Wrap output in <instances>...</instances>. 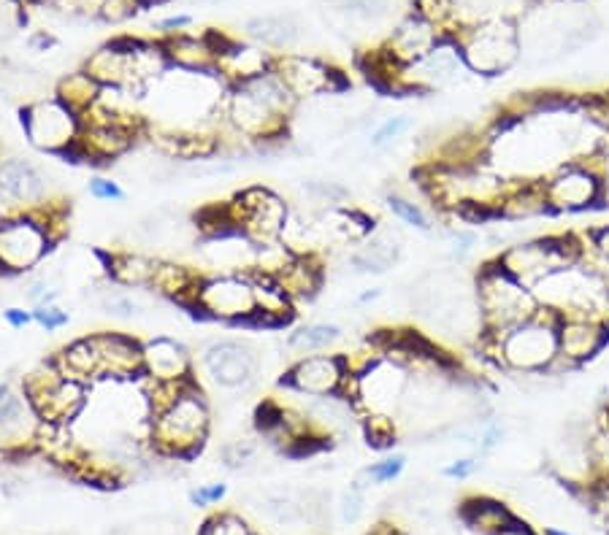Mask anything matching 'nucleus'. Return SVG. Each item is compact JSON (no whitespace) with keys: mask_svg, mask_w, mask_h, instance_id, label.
I'll return each instance as SVG.
<instances>
[{"mask_svg":"<svg viewBox=\"0 0 609 535\" xmlns=\"http://www.w3.org/2000/svg\"><path fill=\"white\" fill-rule=\"evenodd\" d=\"M342 327L333 325V322H309V325L296 327V330L287 336V349L298 354H318L329 352L331 347H336L342 341Z\"/></svg>","mask_w":609,"mask_h":535,"instance_id":"7c9ffc66","label":"nucleus"},{"mask_svg":"<svg viewBox=\"0 0 609 535\" xmlns=\"http://www.w3.org/2000/svg\"><path fill=\"white\" fill-rule=\"evenodd\" d=\"M25 395L42 422L62 428V424L82 417V411L88 408L90 400V387L88 384L62 376L60 368L51 362V365L42 368V371L31 373V376L25 379Z\"/></svg>","mask_w":609,"mask_h":535,"instance_id":"1a4fd4ad","label":"nucleus"},{"mask_svg":"<svg viewBox=\"0 0 609 535\" xmlns=\"http://www.w3.org/2000/svg\"><path fill=\"white\" fill-rule=\"evenodd\" d=\"M539 187H542L548 217L594 214L609 209L607 174L596 158L568 160L553 174L539 178Z\"/></svg>","mask_w":609,"mask_h":535,"instance_id":"39448f33","label":"nucleus"},{"mask_svg":"<svg viewBox=\"0 0 609 535\" xmlns=\"http://www.w3.org/2000/svg\"><path fill=\"white\" fill-rule=\"evenodd\" d=\"M143 9L141 0H101L97 16L106 22H128Z\"/></svg>","mask_w":609,"mask_h":535,"instance_id":"37998d69","label":"nucleus"},{"mask_svg":"<svg viewBox=\"0 0 609 535\" xmlns=\"http://www.w3.org/2000/svg\"><path fill=\"white\" fill-rule=\"evenodd\" d=\"M412 11L430 27H436L441 36L450 38H458V33L471 25L469 20H463L458 0H412Z\"/></svg>","mask_w":609,"mask_h":535,"instance_id":"c756f323","label":"nucleus"},{"mask_svg":"<svg viewBox=\"0 0 609 535\" xmlns=\"http://www.w3.org/2000/svg\"><path fill=\"white\" fill-rule=\"evenodd\" d=\"M585 490H588V500L596 514L609 516V476L590 479L588 485H585Z\"/></svg>","mask_w":609,"mask_h":535,"instance_id":"8fccbe9b","label":"nucleus"},{"mask_svg":"<svg viewBox=\"0 0 609 535\" xmlns=\"http://www.w3.org/2000/svg\"><path fill=\"white\" fill-rule=\"evenodd\" d=\"M272 71L277 73L281 84L292 92L298 103L309 101V97L336 95L338 90L347 88V82H344V77L336 68L312 55H301V51L274 55Z\"/></svg>","mask_w":609,"mask_h":535,"instance_id":"f3484780","label":"nucleus"},{"mask_svg":"<svg viewBox=\"0 0 609 535\" xmlns=\"http://www.w3.org/2000/svg\"><path fill=\"white\" fill-rule=\"evenodd\" d=\"M252 457H255V446H252L250 441H233V444L222 449V460H226L228 468H241V465L250 463Z\"/></svg>","mask_w":609,"mask_h":535,"instance_id":"3c124183","label":"nucleus"},{"mask_svg":"<svg viewBox=\"0 0 609 535\" xmlns=\"http://www.w3.org/2000/svg\"><path fill=\"white\" fill-rule=\"evenodd\" d=\"M410 130L412 119L406 117V114H390V117H384L369 133V147L375 149V152H384V149L393 147V143L399 141V138H404V133H410Z\"/></svg>","mask_w":609,"mask_h":535,"instance_id":"c9c22d12","label":"nucleus"},{"mask_svg":"<svg viewBox=\"0 0 609 535\" xmlns=\"http://www.w3.org/2000/svg\"><path fill=\"white\" fill-rule=\"evenodd\" d=\"M384 203H388L390 214H393L395 220L410 224V228L421 230V233H430V230H434V220H430L428 211L412 198H406V195L390 193L388 198H384Z\"/></svg>","mask_w":609,"mask_h":535,"instance_id":"f704fd0d","label":"nucleus"},{"mask_svg":"<svg viewBox=\"0 0 609 535\" xmlns=\"http://www.w3.org/2000/svg\"><path fill=\"white\" fill-rule=\"evenodd\" d=\"M469 66L463 60V51L458 38H439V44L421 57L401 68L395 92H417V95H430L436 90H447L461 84L469 77Z\"/></svg>","mask_w":609,"mask_h":535,"instance_id":"f8f14e48","label":"nucleus"},{"mask_svg":"<svg viewBox=\"0 0 609 535\" xmlns=\"http://www.w3.org/2000/svg\"><path fill=\"white\" fill-rule=\"evenodd\" d=\"M412 371L406 362L379 352L364 371L355 373V395L353 406L364 417L379 414V417H393L401 411L410 389Z\"/></svg>","mask_w":609,"mask_h":535,"instance_id":"6e6552de","label":"nucleus"},{"mask_svg":"<svg viewBox=\"0 0 609 535\" xmlns=\"http://www.w3.org/2000/svg\"><path fill=\"white\" fill-rule=\"evenodd\" d=\"M482 470V457L480 454H467V457H458L441 470V476L450 481H469L471 476H476Z\"/></svg>","mask_w":609,"mask_h":535,"instance_id":"a18cd8bd","label":"nucleus"},{"mask_svg":"<svg viewBox=\"0 0 609 535\" xmlns=\"http://www.w3.org/2000/svg\"><path fill=\"white\" fill-rule=\"evenodd\" d=\"M244 33L252 44L274 49V55H285V51H292L301 44L303 25L292 11H279V14H263L246 20Z\"/></svg>","mask_w":609,"mask_h":535,"instance_id":"b1692460","label":"nucleus"},{"mask_svg":"<svg viewBox=\"0 0 609 535\" xmlns=\"http://www.w3.org/2000/svg\"><path fill=\"white\" fill-rule=\"evenodd\" d=\"M303 193L314 200V203H323L331 209H344L349 203V189L338 182H329V178H309L303 184Z\"/></svg>","mask_w":609,"mask_h":535,"instance_id":"e433bc0d","label":"nucleus"},{"mask_svg":"<svg viewBox=\"0 0 609 535\" xmlns=\"http://www.w3.org/2000/svg\"><path fill=\"white\" fill-rule=\"evenodd\" d=\"M544 535H572V533L561 531V527H548V531H544Z\"/></svg>","mask_w":609,"mask_h":535,"instance_id":"bf43d9fd","label":"nucleus"},{"mask_svg":"<svg viewBox=\"0 0 609 535\" xmlns=\"http://www.w3.org/2000/svg\"><path fill=\"white\" fill-rule=\"evenodd\" d=\"M90 338H93L97 365H101V382L103 379L128 382V379L143 376V344L136 341L134 336L95 333Z\"/></svg>","mask_w":609,"mask_h":535,"instance_id":"aec40b11","label":"nucleus"},{"mask_svg":"<svg viewBox=\"0 0 609 535\" xmlns=\"http://www.w3.org/2000/svg\"><path fill=\"white\" fill-rule=\"evenodd\" d=\"M349 373L353 371L344 354H303L292 362L281 384L303 398H325V395H342Z\"/></svg>","mask_w":609,"mask_h":535,"instance_id":"a211bd4d","label":"nucleus"},{"mask_svg":"<svg viewBox=\"0 0 609 535\" xmlns=\"http://www.w3.org/2000/svg\"><path fill=\"white\" fill-rule=\"evenodd\" d=\"M55 365L60 368L62 376L88 384V387L90 382H101V365H97V354L90 336L68 344V347L55 357Z\"/></svg>","mask_w":609,"mask_h":535,"instance_id":"c85d7f7f","label":"nucleus"},{"mask_svg":"<svg viewBox=\"0 0 609 535\" xmlns=\"http://www.w3.org/2000/svg\"><path fill=\"white\" fill-rule=\"evenodd\" d=\"M502 268H507L515 279L522 284L533 287L544 279V276L555 274V270L574 266V263L585 260L583 257V241L579 233H559V235H533V239L515 241L507 244L496 255Z\"/></svg>","mask_w":609,"mask_h":535,"instance_id":"0eeeda50","label":"nucleus"},{"mask_svg":"<svg viewBox=\"0 0 609 535\" xmlns=\"http://www.w3.org/2000/svg\"><path fill=\"white\" fill-rule=\"evenodd\" d=\"M101 84L95 82L90 73H84V71H77V73H68L66 79H60L57 82V92H55V97L60 103H66L68 108H71L73 114H88L90 108L95 106V101H97V95H101Z\"/></svg>","mask_w":609,"mask_h":535,"instance_id":"473e14b6","label":"nucleus"},{"mask_svg":"<svg viewBox=\"0 0 609 535\" xmlns=\"http://www.w3.org/2000/svg\"><path fill=\"white\" fill-rule=\"evenodd\" d=\"M272 279L277 281L281 290L292 298V303H296L298 298H312L314 292L320 290L323 268H320V263L314 260V255H307V257L292 255L290 263H287L281 270H277Z\"/></svg>","mask_w":609,"mask_h":535,"instance_id":"cd10ccee","label":"nucleus"},{"mask_svg":"<svg viewBox=\"0 0 609 535\" xmlns=\"http://www.w3.org/2000/svg\"><path fill=\"white\" fill-rule=\"evenodd\" d=\"M458 44L471 73L485 79L504 77L522 55L520 22L504 11L480 14L458 33Z\"/></svg>","mask_w":609,"mask_h":535,"instance_id":"20e7f679","label":"nucleus"},{"mask_svg":"<svg viewBox=\"0 0 609 535\" xmlns=\"http://www.w3.org/2000/svg\"><path fill=\"white\" fill-rule=\"evenodd\" d=\"M206 376L220 389H246L261 371V352L241 338H217L200 352Z\"/></svg>","mask_w":609,"mask_h":535,"instance_id":"dca6fc26","label":"nucleus"},{"mask_svg":"<svg viewBox=\"0 0 609 535\" xmlns=\"http://www.w3.org/2000/svg\"><path fill=\"white\" fill-rule=\"evenodd\" d=\"M366 485H364V479H358V481H353V487H349L347 495H344V500H342V520L347 522V525H355V522L364 516V505H366Z\"/></svg>","mask_w":609,"mask_h":535,"instance_id":"c03bdc74","label":"nucleus"},{"mask_svg":"<svg viewBox=\"0 0 609 535\" xmlns=\"http://www.w3.org/2000/svg\"><path fill=\"white\" fill-rule=\"evenodd\" d=\"M0 195L36 211L49 206V176L27 160H5L0 163Z\"/></svg>","mask_w":609,"mask_h":535,"instance_id":"412c9836","label":"nucleus"},{"mask_svg":"<svg viewBox=\"0 0 609 535\" xmlns=\"http://www.w3.org/2000/svg\"><path fill=\"white\" fill-rule=\"evenodd\" d=\"M401 257V244L390 230H371L358 246L347 255V266L355 270V274H366V276H379L388 274L390 268L399 263Z\"/></svg>","mask_w":609,"mask_h":535,"instance_id":"393cba45","label":"nucleus"},{"mask_svg":"<svg viewBox=\"0 0 609 535\" xmlns=\"http://www.w3.org/2000/svg\"><path fill=\"white\" fill-rule=\"evenodd\" d=\"M90 195H93L95 200H112V203H125V189L119 187L114 178H106V176H97V178H90Z\"/></svg>","mask_w":609,"mask_h":535,"instance_id":"09e8293b","label":"nucleus"},{"mask_svg":"<svg viewBox=\"0 0 609 535\" xmlns=\"http://www.w3.org/2000/svg\"><path fill=\"white\" fill-rule=\"evenodd\" d=\"M579 241H583L585 263H590L594 268L609 266V224L588 228L585 233H579Z\"/></svg>","mask_w":609,"mask_h":535,"instance_id":"4c0bfd02","label":"nucleus"},{"mask_svg":"<svg viewBox=\"0 0 609 535\" xmlns=\"http://www.w3.org/2000/svg\"><path fill=\"white\" fill-rule=\"evenodd\" d=\"M493 535H539V533L533 531V527L528 525V522H522L520 516H515L513 522H507V525H504L502 531L493 533Z\"/></svg>","mask_w":609,"mask_h":535,"instance_id":"6e6d98bb","label":"nucleus"},{"mask_svg":"<svg viewBox=\"0 0 609 535\" xmlns=\"http://www.w3.org/2000/svg\"><path fill=\"white\" fill-rule=\"evenodd\" d=\"M228 487L226 485H206V487H198V490L189 492V500H193L195 505H211L217 503V500L226 498Z\"/></svg>","mask_w":609,"mask_h":535,"instance_id":"603ef678","label":"nucleus"},{"mask_svg":"<svg viewBox=\"0 0 609 535\" xmlns=\"http://www.w3.org/2000/svg\"><path fill=\"white\" fill-rule=\"evenodd\" d=\"M3 319L9 322L14 330H22V327H27L33 322V312H25V309H9V312H3Z\"/></svg>","mask_w":609,"mask_h":535,"instance_id":"5fc2aeb1","label":"nucleus"},{"mask_svg":"<svg viewBox=\"0 0 609 535\" xmlns=\"http://www.w3.org/2000/svg\"><path fill=\"white\" fill-rule=\"evenodd\" d=\"M33 322H36V325H42L47 333H55V330H62V327L71 322V314L62 312L60 306H55V303H51V306H36V309H33Z\"/></svg>","mask_w":609,"mask_h":535,"instance_id":"de8ad7c7","label":"nucleus"},{"mask_svg":"<svg viewBox=\"0 0 609 535\" xmlns=\"http://www.w3.org/2000/svg\"><path fill=\"white\" fill-rule=\"evenodd\" d=\"M482 239L476 230L471 228H452L447 230V246H450V260L456 263V266H463V263H469L471 257H474V252L480 249Z\"/></svg>","mask_w":609,"mask_h":535,"instance_id":"58836bf2","label":"nucleus"},{"mask_svg":"<svg viewBox=\"0 0 609 535\" xmlns=\"http://www.w3.org/2000/svg\"><path fill=\"white\" fill-rule=\"evenodd\" d=\"M226 206L235 233L250 239L255 246L277 244L281 241V233H285L287 220H290L285 200L266 187L244 189V193L235 195L233 203Z\"/></svg>","mask_w":609,"mask_h":535,"instance_id":"9b49d317","label":"nucleus"},{"mask_svg":"<svg viewBox=\"0 0 609 535\" xmlns=\"http://www.w3.org/2000/svg\"><path fill=\"white\" fill-rule=\"evenodd\" d=\"M369 535H399V533H395V527H390V525H379Z\"/></svg>","mask_w":609,"mask_h":535,"instance_id":"13d9d810","label":"nucleus"},{"mask_svg":"<svg viewBox=\"0 0 609 535\" xmlns=\"http://www.w3.org/2000/svg\"><path fill=\"white\" fill-rule=\"evenodd\" d=\"M163 44L165 60L176 71H189V73H211L217 66V49L215 42L209 36H187V33H176L169 36Z\"/></svg>","mask_w":609,"mask_h":535,"instance_id":"a878e982","label":"nucleus"},{"mask_svg":"<svg viewBox=\"0 0 609 535\" xmlns=\"http://www.w3.org/2000/svg\"><path fill=\"white\" fill-rule=\"evenodd\" d=\"M160 260H152L147 255H134V252H123V255L108 257V274L117 284L123 287H147L152 284L154 270Z\"/></svg>","mask_w":609,"mask_h":535,"instance_id":"72a5a7b5","label":"nucleus"},{"mask_svg":"<svg viewBox=\"0 0 609 535\" xmlns=\"http://www.w3.org/2000/svg\"><path fill=\"white\" fill-rule=\"evenodd\" d=\"M439 38L445 36L412 11L410 16H404V20L393 27V33H390L388 44H384L382 49L388 51L390 60H395L404 68L428 55V51L439 44Z\"/></svg>","mask_w":609,"mask_h":535,"instance_id":"5701e85b","label":"nucleus"},{"mask_svg":"<svg viewBox=\"0 0 609 535\" xmlns=\"http://www.w3.org/2000/svg\"><path fill=\"white\" fill-rule=\"evenodd\" d=\"M298 101L274 71L250 82L231 84L222 101V117L239 138L255 143L281 141L290 130Z\"/></svg>","mask_w":609,"mask_h":535,"instance_id":"f257e3e1","label":"nucleus"},{"mask_svg":"<svg viewBox=\"0 0 609 535\" xmlns=\"http://www.w3.org/2000/svg\"><path fill=\"white\" fill-rule=\"evenodd\" d=\"M101 309L106 314L119 316V319H136V316L143 314L141 303L134 295H128V292H106L101 298Z\"/></svg>","mask_w":609,"mask_h":535,"instance_id":"79ce46f5","label":"nucleus"},{"mask_svg":"<svg viewBox=\"0 0 609 535\" xmlns=\"http://www.w3.org/2000/svg\"><path fill=\"white\" fill-rule=\"evenodd\" d=\"M211 414L195 382L187 389H182L169 406L152 414V444L165 457H193L200 452L206 435H209Z\"/></svg>","mask_w":609,"mask_h":535,"instance_id":"423d86ee","label":"nucleus"},{"mask_svg":"<svg viewBox=\"0 0 609 535\" xmlns=\"http://www.w3.org/2000/svg\"><path fill=\"white\" fill-rule=\"evenodd\" d=\"M38 414L33 411L25 393H16L11 384H0V435L5 439H25L36 433Z\"/></svg>","mask_w":609,"mask_h":535,"instance_id":"bb28decb","label":"nucleus"},{"mask_svg":"<svg viewBox=\"0 0 609 535\" xmlns=\"http://www.w3.org/2000/svg\"><path fill=\"white\" fill-rule=\"evenodd\" d=\"M461 516L469 527H474V531H480L482 535L498 533L507 522L515 520L513 511H509L502 500H493V498L467 500L461 509Z\"/></svg>","mask_w":609,"mask_h":535,"instance_id":"2f4dec72","label":"nucleus"},{"mask_svg":"<svg viewBox=\"0 0 609 535\" xmlns=\"http://www.w3.org/2000/svg\"><path fill=\"white\" fill-rule=\"evenodd\" d=\"M366 439L375 449H390L395 444V419L393 417H379V414H369L364 417Z\"/></svg>","mask_w":609,"mask_h":535,"instance_id":"a19ab883","label":"nucleus"},{"mask_svg":"<svg viewBox=\"0 0 609 535\" xmlns=\"http://www.w3.org/2000/svg\"><path fill=\"white\" fill-rule=\"evenodd\" d=\"M474 298L482 316V336L491 338L504 336L542 312V303L533 295L531 287L502 268L496 257L476 270Z\"/></svg>","mask_w":609,"mask_h":535,"instance_id":"7ed1b4c3","label":"nucleus"},{"mask_svg":"<svg viewBox=\"0 0 609 535\" xmlns=\"http://www.w3.org/2000/svg\"><path fill=\"white\" fill-rule=\"evenodd\" d=\"M406 468V454H390V457L379 460V463L369 465L364 470V479L369 485H390V481L399 479Z\"/></svg>","mask_w":609,"mask_h":535,"instance_id":"ea45409f","label":"nucleus"},{"mask_svg":"<svg viewBox=\"0 0 609 535\" xmlns=\"http://www.w3.org/2000/svg\"><path fill=\"white\" fill-rule=\"evenodd\" d=\"M143 376L152 382H185L193 379V360L176 338L158 336L143 344Z\"/></svg>","mask_w":609,"mask_h":535,"instance_id":"4be33fe9","label":"nucleus"},{"mask_svg":"<svg viewBox=\"0 0 609 535\" xmlns=\"http://www.w3.org/2000/svg\"><path fill=\"white\" fill-rule=\"evenodd\" d=\"M476 349H482L485 360H491L502 371L515 373V376H522V373L550 376L553 365L559 362V314L542 309L533 319L522 322L504 336H480Z\"/></svg>","mask_w":609,"mask_h":535,"instance_id":"f03ea898","label":"nucleus"},{"mask_svg":"<svg viewBox=\"0 0 609 535\" xmlns=\"http://www.w3.org/2000/svg\"><path fill=\"white\" fill-rule=\"evenodd\" d=\"M55 233L47 220L36 211L0 222V270L3 274H27L49 255Z\"/></svg>","mask_w":609,"mask_h":535,"instance_id":"ddd939ff","label":"nucleus"},{"mask_svg":"<svg viewBox=\"0 0 609 535\" xmlns=\"http://www.w3.org/2000/svg\"><path fill=\"white\" fill-rule=\"evenodd\" d=\"M22 130L42 152L71 154L77 149L82 119L57 97H38L22 108Z\"/></svg>","mask_w":609,"mask_h":535,"instance_id":"4468645a","label":"nucleus"},{"mask_svg":"<svg viewBox=\"0 0 609 535\" xmlns=\"http://www.w3.org/2000/svg\"><path fill=\"white\" fill-rule=\"evenodd\" d=\"M193 309L215 322L257 325V290L250 274H220L200 281Z\"/></svg>","mask_w":609,"mask_h":535,"instance_id":"9d476101","label":"nucleus"},{"mask_svg":"<svg viewBox=\"0 0 609 535\" xmlns=\"http://www.w3.org/2000/svg\"><path fill=\"white\" fill-rule=\"evenodd\" d=\"M198 535H252V533H250V527L239 520V516L222 514V516H215V520L206 522V525L200 527Z\"/></svg>","mask_w":609,"mask_h":535,"instance_id":"49530a36","label":"nucleus"},{"mask_svg":"<svg viewBox=\"0 0 609 535\" xmlns=\"http://www.w3.org/2000/svg\"><path fill=\"white\" fill-rule=\"evenodd\" d=\"M379 298H382V290H379V287H371V290H364L358 295V306H369V303H375V301H379Z\"/></svg>","mask_w":609,"mask_h":535,"instance_id":"4d7b16f0","label":"nucleus"},{"mask_svg":"<svg viewBox=\"0 0 609 535\" xmlns=\"http://www.w3.org/2000/svg\"><path fill=\"white\" fill-rule=\"evenodd\" d=\"M189 25H193V16H189V14H174V16H165V20L154 22V27H158L160 33H165V36H176V33H185Z\"/></svg>","mask_w":609,"mask_h":535,"instance_id":"864d4df0","label":"nucleus"},{"mask_svg":"<svg viewBox=\"0 0 609 535\" xmlns=\"http://www.w3.org/2000/svg\"><path fill=\"white\" fill-rule=\"evenodd\" d=\"M211 42L217 49L215 71L220 73L222 82H228V88L263 77L274 68V51H266L263 46L231 42L226 36H217V33H211Z\"/></svg>","mask_w":609,"mask_h":535,"instance_id":"6ab92c4d","label":"nucleus"},{"mask_svg":"<svg viewBox=\"0 0 609 535\" xmlns=\"http://www.w3.org/2000/svg\"><path fill=\"white\" fill-rule=\"evenodd\" d=\"M609 347V322L599 316H559V362L550 376L559 379L588 365Z\"/></svg>","mask_w":609,"mask_h":535,"instance_id":"2eb2a0df","label":"nucleus"}]
</instances>
